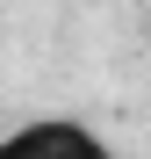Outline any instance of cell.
Here are the masks:
<instances>
[{
    "mask_svg": "<svg viewBox=\"0 0 151 159\" xmlns=\"http://www.w3.org/2000/svg\"><path fill=\"white\" fill-rule=\"evenodd\" d=\"M0 159H122V152L79 116H29L0 130Z\"/></svg>",
    "mask_w": 151,
    "mask_h": 159,
    "instance_id": "obj_1",
    "label": "cell"
}]
</instances>
